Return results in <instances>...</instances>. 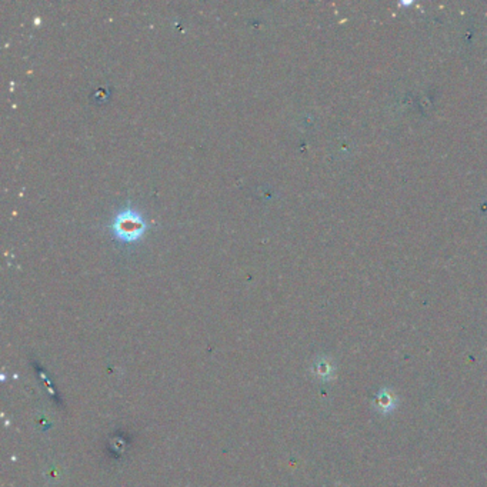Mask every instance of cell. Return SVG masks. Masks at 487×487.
Masks as SVG:
<instances>
[{"instance_id": "6da1fadb", "label": "cell", "mask_w": 487, "mask_h": 487, "mask_svg": "<svg viewBox=\"0 0 487 487\" xmlns=\"http://www.w3.org/2000/svg\"><path fill=\"white\" fill-rule=\"evenodd\" d=\"M119 231L121 233H126L127 231V236L129 235H137V231L142 229V224L139 223L137 219H130V218H122L119 219V226H118Z\"/></svg>"}]
</instances>
